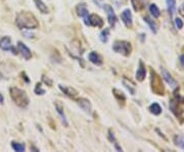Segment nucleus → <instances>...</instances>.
I'll return each mask as SVG.
<instances>
[{
  "label": "nucleus",
  "mask_w": 184,
  "mask_h": 152,
  "mask_svg": "<svg viewBox=\"0 0 184 152\" xmlns=\"http://www.w3.org/2000/svg\"><path fill=\"white\" fill-rule=\"evenodd\" d=\"M149 11L151 13V15L153 16V18H158V17L161 16V11H160L158 7L154 4V3H152V4L149 5Z\"/></svg>",
  "instance_id": "25"
},
{
  "label": "nucleus",
  "mask_w": 184,
  "mask_h": 152,
  "mask_svg": "<svg viewBox=\"0 0 184 152\" xmlns=\"http://www.w3.org/2000/svg\"><path fill=\"white\" fill-rule=\"evenodd\" d=\"M103 9H104V11L106 13L107 20H108L110 25L112 27H114L115 26V24L117 23L118 18H117V16H116V13H115V11H114V9H112V7L110 5L105 4V5H103Z\"/></svg>",
  "instance_id": "8"
},
{
  "label": "nucleus",
  "mask_w": 184,
  "mask_h": 152,
  "mask_svg": "<svg viewBox=\"0 0 184 152\" xmlns=\"http://www.w3.org/2000/svg\"><path fill=\"white\" fill-rule=\"evenodd\" d=\"M143 20H144V22H145L148 26H149V28H150V30L152 33L156 34V32H158V28H156V23L153 22V20H151L149 17H144Z\"/></svg>",
  "instance_id": "20"
},
{
  "label": "nucleus",
  "mask_w": 184,
  "mask_h": 152,
  "mask_svg": "<svg viewBox=\"0 0 184 152\" xmlns=\"http://www.w3.org/2000/svg\"><path fill=\"white\" fill-rule=\"evenodd\" d=\"M131 2H132L133 8L136 11H140L144 7V1L143 0H131Z\"/></svg>",
  "instance_id": "23"
},
{
  "label": "nucleus",
  "mask_w": 184,
  "mask_h": 152,
  "mask_svg": "<svg viewBox=\"0 0 184 152\" xmlns=\"http://www.w3.org/2000/svg\"><path fill=\"white\" fill-rule=\"evenodd\" d=\"M89 61L92 63V64L96 65V66H100V65H102V63H103L102 62L101 57L95 52H92L89 54Z\"/></svg>",
  "instance_id": "16"
},
{
  "label": "nucleus",
  "mask_w": 184,
  "mask_h": 152,
  "mask_svg": "<svg viewBox=\"0 0 184 152\" xmlns=\"http://www.w3.org/2000/svg\"><path fill=\"white\" fill-rule=\"evenodd\" d=\"M174 143L176 146L180 147L181 149L184 150V136H179V135L175 136L174 137Z\"/></svg>",
  "instance_id": "24"
},
{
  "label": "nucleus",
  "mask_w": 184,
  "mask_h": 152,
  "mask_svg": "<svg viewBox=\"0 0 184 152\" xmlns=\"http://www.w3.org/2000/svg\"><path fill=\"white\" fill-rule=\"evenodd\" d=\"M15 25L20 29H27V30H35L39 28V22L34 13L30 11H20L15 18Z\"/></svg>",
  "instance_id": "1"
},
{
  "label": "nucleus",
  "mask_w": 184,
  "mask_h": 152,
  "mask_svg": "<svg viewBox=\"0 0 184 152\" xmlns=\"http://www.w3.org/2000/svg\"><path fill=\"white\" fill-rule=\"evenodd\" d=\"M149 111L153 115H160L162 113V108L158 103H153L149 106Z\"/></svg>",
  "instance_id": "22"
},
{
  "label": "nucleus",
  "mask_w": 184,
  "mask_h": 152,
  "mask_svg": "<svg viewBox=\"0 0 184 152\" xmlns=\"http://www.w3.org/2000/svg\"><path fill=\"white\" fill-rule=\"evenodd\" d=\"M112 50L117 54H121L124 57H128L132 52V45L130 42L125 40H118L112 45Z\"/></svg>",
  "instance_id": "5"
},
{
  "label": "nucleus",
  "mask_w": 184,
  "mask_h": 152,
  "mask_svg": "<svg viewBox=\"0 0 184 152\" xmlns=\"http://www.w3.org/2000/svg\"><path fill=\"white\" fill-rule=\"evenodd\" d=\"M54 106H55V109L56 111H57V113L60 115L61 117V120H62V122L64 123V125L68 126L69 125V123H68V121H66V114H64V106H62V104L60 103V102H55V104H54Z\"/></svg>",
  "instance_id": "15"
},
{
  "label": "nucleus",
  "mask_w": 184,
  "mask_h": 152,
  "mask_svg": "<svg viewBox=\"0 0 184 152\" xmlns=\"http://www.w3.org/2000/svg\"><path fill=\"white\" fill-rule=\"evenodd\" d=\"M11 147H12V149H14V151H18V152H23L26 150L25 145L18 143V142H12L11 143Z\"/></svg>",
  "instance_id": "26"
},
{
  "label": "nucleus",
  "mask_w": 184,
  "mask_h": 152,
  "mask_svg": "<svg viewBox=\"0 0 184 152\" xmlns=\"http://www.w3.org/2000/svg\"><path fill=\"white\" fill-rule=\"evenodd\" d=\"M3 102H4V98H3V96L0 94V104H3Z\"/></svg>",
  "instance_id": "33"
},
{
  "label": "nucleus",
  "mask_w": 184,
  "mask_h": 152,
  "mask_svg": "<svg viewBox=\"0 0 184 152\" xmlns=\"http://www.w3.org/2000/svg\"><path fill=\"white\" fill-rule=\"evenodd\" d=\"M77 15L81 18H85V17L88 16V9H87V6L85 3H80L77 5Z\"/></svg>",
  "instance_id": "18"
},
{
  "label": "nucleus",
  "mask_w": 184,
  "mask_h": 152,
  "mask_svg": "<svg viewBox=\"0 0 184 152\" xmlns=\"http://www.w3.org/2000/svg\"><path fill=\"white\" fill-rule=\"evenodd\" d=\"M145 75H146L145 65L140 61L139 62V66H138L137 72H136V79L138 81H143V80L145 79Z\"/></svg>",
  "instance_id": "13"
},
{
  "label": "nucleus",
  "mask_w": 184,
  "mask_h": 152,
  "mask_svg": "<svg viewBox=\"0 0 184 152\" xmlns=\"http://www.w3.org/2000/svg\"><path fill=\"white\" fill-rule=\"evenodd\" d=\"M0 48L2 49V50H6V52L10 50L13 54H18V50L12 46L11 40H10V38L8 36H4L0 39Z\"/></svg>",
  "instance_id": "7"
},
{
  "label": "nucleus",
  "mask_w": 184,
  "mask_h": 152,
  "mask_svg": "<svg viewBox=\"0 0 184 152\" xmlns=\"http://www.w3.org/2000/svg\"><path fill=\"white\" fill-rule=\"evenodd\" d=\"M18 52H20V54L23 56V58L25 60H30L32 58V52L29 49V47L26 45L25 43H23L22 41L18 42Z\"/></svg>",
  "instance_id": "9"
},
{
  "label": "nucleus",
  "mask_w": 184,
  "mask_h": 152,
  "mask_svg": "<svg viewBox=\"0 0 184 152\" xmlns=\"http://www.w3.org/2000/svg\"><path fill=\"white\" fill-rule=\"evenodd\" d=\"M124 1H126V0H124Z\"/></svg>",
  "instance_id": "36"
},
{
  "label": "nucleus",
  "mask_w": 184,
  "mask_h": 152,
  "mask_svg": "<svg viewBox=\"0 0 184 152\" xmlns=\"http://www.w3.org/2000/svg\"><path fill=\"white\" fill-rule=\"evenodd\" d=\"M0 79H1V73H0Z\"/></svg>",
  "instance_id": "34"
},
{
  "label": "nucleus",
  "mask_w": 184,
  "mask_h": 152,
  "mask_svg": "<svg viewBox=\"0 0 184 152\" xmlns=\"http://www.w3.org/2000/svg\"><path fill=\"white\" fill-rule=\"evenodd\" d=\"M9 95L11 100L20 108H26L30 103L29 97L26 94L25 90H20L16 86H12V88H9Z\"/></svg>",
  "instance_id": "2"
},
{
  "label": "nucleus",
  "mask_w": 184,
  "mask_h": 152,
  "mask_svg": "<svg viewBox=\"0 0 184 152\" xmlns=\"http://www.w3.org/2000/svg\"><path fill=\"white\" fill-rule=\"evenodd\" d=\"M175 25H176V27L178 29H181L182 27H183V22H182L181 19L177 18L176 20H175Z\"/></svg>",
  "instance_id": "30"
},
{
  "label": "nucleus",
  "mask_w": 184,
  "mask_h": 152,
  "mask_svg": "<svg viewBox=\"0 0 184 152\" xmlns=\"http://www.w3.org/2000/svg\"><path fill=\"white\" fill-rule=\"evenodd\" d=\"M59 90L62 92V93L64 94V95H66L68 97H70V98H76L77 96H78V92H77L76 90H75L74 88H72V86H68V85H59Z\"/></svg>",
  "instance_id": "11"
},
{
  "label": "nucleus",
  "mask_w": 184,
  "mask_h": 152,
  "mask_svg": "<svg viewBox=\"0 0 184 152\" xmlns=\"http://www.w3.org/2000/svg\"><path fill=\"white\" fill-rule=\"evenodd\" d=\"M167 5H168L169 13L172 17L176 11V0H167Z\"/></svg>",
  "instance_id": "21"
},
{
  "label": "nucleus",
  "mask_w": 184,
  "mask_h": 152,
  "mask_svg": "<svg viewBox=\"0 0 184 152\" xmlns=\"http://www.w3.org/2000/svg\"><path fill=\"white\" fill-rule=\"evenodd\" d=\"M112 94L115 96V98L117 99V101L119 103L121 104V106H124L126 102V97L125 95L123 94V92H121L120 90H118V88H114L112 90Z\"/></svg>",
  "instance_id": "17"
},
{
  "label": "nucleus",
  "mask_w": 184,
  "mask_h": 152,
  "mask_svg": "<svg viewBox=\"0 0 184 152\" xmlns=\"http://www.w3.org/2000/svg\"><path fill=\"white\" fill-rule=\"evenodd\" d=\"M123 84L125 85L126 88H128V90L131 93V95H134V94H135V86H134V85H133L130 81H128L126 78H124V79H123Z\"/></svg>",
  "instance_id": "27"
},
{
  "label": "nucleus",
  "mask_w": 184,
  "mask_h": 152,
  "mask_svg": "<svg viewBox=\"0 0 184 152\" xmlns=\"http://www.w3.org/2000/svg\"><path fill=\"white\" fill-rule=\"evenodd\" d=\"M34 2H35L36 6H37V8L39 9L40 13H48V7L46 6V4L42 1V0H34Z\"/></svg>",
  "instance_id": "19"
},
{
  "label": "nucleus",
  "mask_w": 184,
  "mask_h": 152,
  "mask_svg": "<svg viewBox=\"0 0 184 152\" xmlns=\"http://www.w3.org/2000/svg\"><path fill=\"white\" fill-rule=\"evenodd\" d=\"M150 84L151 90L158 96H164L165 94V88H164L162 77L156 71L150 70Z\"/></svg>",
  "instance_id": "3"
},
{
  "label": "nucleus",
  "mask_w": 184,
  "mask_h": 152,
  "mask_svg": "<svg viewBox=\"0 0 184 152\" xmlns=\"http://www.w3.org/2000/svg\"><path fill=\"white\" fill-rule=\"evenodd\" d=\"M77 103H78V105H79L86 113H88V114L91 113L92 106H91V103H90L89 100H87V99H85V98H81L77 101Z\"/></svg>",
  "instance_id": "12"
},
{
  "label": "nucleus",
  "mask_w": 184,
  "mask_h": 152,
  "mask_svg": "<svg viewBox=\"0 0 184 152\" xmlns=\"http://www.w3.org/2000/svg\"><path fill=\"white\" fill-rule=\"evenodd\" d=\"M162 74H163V77H164V79L166 80L167 81V83L168 84H170L171 86H173V88H175V86H177V82H176V80L174 79L173 77H172V75L170 74V73L167 71L165 68H162Z\"/></svg>",
  "instance_id": "14"
},
{
  "label": "nucleus",
  "mask_w": 184,
  "mask_h": 152,
  "mask_svg": "<svg viewBox=\"0 0 184 152\" xmlns=\"http://www.w3.org/2000/svg\"><path fill=\"white\" fill-rule=\"evenodd\" d=\"M182 7H183V9H184V3H183V6H182Z\"/></svg>",
  "instance_id": "35"
},
{
  "label": "nucleus",
  "mask_w": 184,
  "mask_h": 152,
  "mask_svg": "<svg viewBox=\"0 0 184 152\" xmlns=\"http://www.w3.org/2000/svg\"><path fill=\"white\" fill-rule=\"evenodd\" d=\"M35 93L37 95H44L45 94V90L41 88V83H37L36 84V88H35Z\"/></svg>",
  "instance_id": "29"
},
{
  "label": "nucleus",
  "mask_w": 184,
  "mask_h": 152,
  "mask_svg": "<svg viewBox=\"0 0 184 152\" xmlns=\"http://www.w3.org/2000/svg\"><path fill=\"white\" fill-rule=\"evenodd\" d=\"M84 19H85V24L88 25V26L98 27V28H102L103 27V20L98 15L92 13V15L85 17Z\"/></svg>",
  "instance_id": "6"
},
{
  "label": "nucleus",
  "mask_w": 184,
  "mask_h": 152,
  "mask_svg": "<svg viewBox=\"0 0 184 152\" xmlns=\"http://www.w3.org/2000/svg\"><path fill=\"white\" fill-rule=\"evenodd\" d=\"M121 19H122L123 23L127 28H131L132 27V13H131L130 9H125L121 15Z\"/></svg>",
  "instance_id": "10"
},
{
  "label": "nucleus",
  "mask_w": 184,
  "mask_h": 152,
  "mask_svg": "<svg viewBox=\"0 0 184 152\" xmlns=\"http://www.w3.org/2000/svg\"><path fill=\"white\" fill-rule=\"evenodd\" d=\"M181 104H184V98L180 97L179 95L175 94V98L173 100L170 101V110L172 111V113L176 116L178 119H181V122H183V114L184 110L181 108Z\"/></svg>",
  "instance_id": "4"
},
{
  "label": "nucleus",
  "mask_w": 184,
  "mask_h": 152,
  "mask_svg": "<svg viewBox=\"0 0 184 152\" xmlns=\"http://www.w3.org/2000/svg\"><path fill=\"white\" fill-rule=\"evenodd\" d=\"M108 35H110V29H104V30L100 33V36H99L101 42H106L107 39H108Z\"/></svg>",
  "instance_id": "28"
},
{
  "label": "nucleus",
  "mask_w": 184,
  "mask_h": 152,
  "mask_svg": "<svg viewBox=\"0 0 184 152\" xmlns=\"http://www.w3.org/2000/svg\"><path fill=\"white\" fill-rule=\"evenodd\" d=\"M108 137H110V142H115V136H114V133L112 131V129L108 131Z\"/></svg>",
  "instance_id": "31"
},
{
  "label": "nucleus",
  "mask_w": 184,
  "mask_h": 152,
  "mask_svg": "<svg viewBox=\"0 0 184 152\" xmlns=\"http://www.w3.org/2000/svg\"><path fill=\"white\" fill-rule=\"evenodd\" d=\"M180 63L182 64V66H184V54H182L180 57Z\"/></svg>",
  "instance_id": "32"
}]
</instances>
